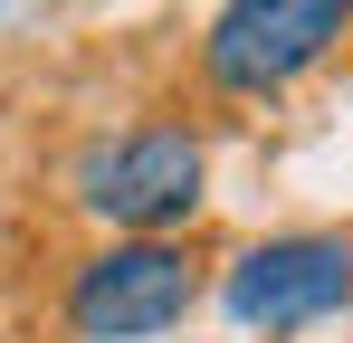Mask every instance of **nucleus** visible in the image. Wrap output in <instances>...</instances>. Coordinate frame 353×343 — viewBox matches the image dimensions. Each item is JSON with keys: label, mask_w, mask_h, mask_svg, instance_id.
I'll use <instances>...</instances> for the list:
<instances>
[{"label": "nucleus", "mask_w": 353, "mask_h": 343, "mask_svg": "<svg viewBox=\"0 0 353 343\" xmlns=\"http://www.w3.org/2000/svg\"><path fill=\"white\" fill-rule=\"evenodd\" d=\"M77 200L115 238H172L210 200V143L181 114H143V124H124L115 143H96L77 163Z\"/></svg>", "instance_id": "2"}, {"label": "nucleus", "mask_w": 353, "mask_h": 343, "mask_svg": "<svg viewBox=\"0 0 353 343\" xmlns=\"http://www.w3.org/2000/svg\"><path fill=\"white\" fill-rule=\"evenodd\" d=\"M220 305L248 334H305V324L344 315L353 305V238L344 229H287V238L239 248L230 277H220Z\"/></svg>", "instance_id": "4"}, {"label": "nucleus", "mask_w": 353, "mask_h": 343, "mask_svg": "<svg viewBox=\"0 0 353 343\" xmlns=\"http://www.w3.org/2000/svg\"><path fill=\"white\" fill-rule=\"evenodd\" d=\"M353 39V0H220L201 29V86L220 105H277Z\"/></svg>", "instance_id": "1"}, {"label": "nucleus", "mask_w": 353, "mask_h": 343, "mask_svg": "<svg viewBox=\"0 0 353 343\" xmlns=\"http://www.w3.org/2000/svg\"><path fill=\"white\" fill-rule=\"evenodd\" d=\"M201 295V267L181 238H105L67 277V334L77 343H153Z\"/></svg>", "instance_id": "3"}]
</instances>
